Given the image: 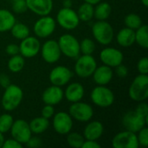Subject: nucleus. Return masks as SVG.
<instances>
[{
	"mask_svg": "<svg viewBox=\"0 0 148 148\" xmlns=\"http://www.w3.org/2000/svg\"><path fill=\"white\" fill-rule=\"evenodd\" d=\"M72 0H63L62 2V6L64 8H72Z\"/></svg>",
	"mask_w": 148,
	"mask_h": 148,
	"instance_id": "nucleus-46",
	"label": "nucleus"
},
{
	"mask_svg": "<svg viewBox=\"0 0 148 148\" xmlns=\"http://www.w3.org/2000/svg\"><path fill=\"white\" fill-rule=\"evenodd\" d=\"M135 42L143 48H148V26L146 24H142L140 28L135 30Z\"/></svg>",
	"mask_w": 148,
	"mask_h": 148,
	"instance_id": "nucleus-28",
	"label": "nucleus"
},
{
	"mask_svg": "<svg viewBox=\"0 0 148 148\" xmlns=\"http://www.w3.org/2000/svg\"><path fill=\"white\" fill-rule=\"evenodd\" d=\"M3 142H4V137H3V134H2V133H0V148L2 147V146H3Z\"/></svg>",
	"mask_w": 148,
	"mask_h": 148,
	"instance_id": "nucleus-48",
	"label": "nucleus"
},
{
	"mask_svg": "<svg viewBox=\"0 0 148 148\" xmlns=\"http://www.w3.org/2000/svg\"><path fill=\"white\" fill-rule=\"evenodd\" d=\"M104 132V127L101 122L98 121H90L84 128L83 137L85 140H99Z\"/></svg>",
	"mask_w": 148,
	"mask_h": 148,
	"instance_id": "nucleus-21",
	"label": "nucleus"
},
{
	"mask_svg": "<svg viewBox=\"0 0 148 148\" xmlns=\"http://www.w3.org/2000/svg\"><path fill=\"white\" fill-rule=\"evenodd\" d=\"M15 23L16 17L11 11L0 9V33L10 31Z\"/></svg>",
	"mask_w": 148,
	"mask_h": 148,
	"instance_id": "nucleus-24",
	"label": "nucleus"
},
{
	"mask_svg": "<svg viewBox=\"0 0 148 148\" xmlns=\"http://www.w3.org/2000/svg\"><path fill=\"white\" fill-rule=\"evenodd\" d=\"M10 84V77L5 75V74H1L0 75V86L3 88H7Z\"/></svg>",
	"mask_w": 148,
	"mask_h": 148,
	"instance_id": "nucleus-45",
	"label": "nucleus"
},
{
	"mask_svg": "<svg viewBox=\"0 0 148 148\" xmlns=\"http://www.w3.org/2000/svg\"><path fill=\"white\" fill-rule=\"evenodd\" d=\"M92 75L96 84L105 86L112 81L114 72L112 68L107 65H102L100 67H96Z\"/></svg>",
	"mask_w": 148,
	"mask_h": 148,
	"instance_id": "nucleus-20",
	"label": "nucleus"
},
{
	"mask_svg": "<svg viewBox=\"0 0 148 148\" xmlns=\"http://www.w3.org/2000/svg\"><path fill=\"white\" fill-rule=\"evenodd\" d=\"M12 10L18 14L25 12L28 10L26 0H12Z\"/></svg>",
	"mask_w": 148,
	"mask_h": 148,
	"instance_id": "nucleus-36",
	"label": "nucleus"
},
{
	"mask_svg": "<svg viewBox=\"0 0 148 148\" xmlns=\"http://www.w3.org/2000/svg\"><path fill=\"white\" fill-rule=\"evenodd\" d=\"M62 54L69 58H77L80 55V42L71 34H63L58 40Z\"/></svg>",
	"mask_w": 148,
	"mask_h": 148,
	"instance_id": "nucleus-5",
	"label": "nucleus"
},
{
	"mask_svg": "<svg viewBox=\"0 0 148 148\" xmlns=\"http://www.w3.org/2000/svg\"><path fill=\"white\" fill-rule=\"evenodd\" d=\"M13 117L9 114H3L0 115V133L5 134L9 132L13 124Z\"/></svg>",
	"mask_w": 148,
	"mask_h": 148,
	"instance_id": "nucleus-33",
	"label": "nucleus"
},
{
	"mask_svg": "<svg viewBox=\"0 0 148 148\" xmlns=\"http://www.w3.org/2000/svg\"><path fill=\"white\" fill-rule=\"evenodd\" d=\"M135 112L138 113L140 116H142L144 119L148 121V107L146 102L141 101L136 108Z\"/></svg>",
	"mask_w": 148,
	"mask_h": 148,
	"instance_id": "nucleus-38",
	"label": "nucleus"
},
{
	"mask_svg": "<svg viewBox=\"0 0 148 148\" xmlns=\"http://www.w3.org/2000/svg\"><path fill=\"white\" fill-rule=\"evenodd\" d=\"M92 34L95 39L101 45H108L114 39V29L106 20H98L92 27Z\"/></svg>",
	"mask_w": 148,
	"mask_h": 148,
	"instance_id": "nucleus-3",
	"label": "nucleus"
},
{
	"mask_svg": "<svg viewBox=\"0 0 148 148\" xmlns=\"http://www.w3.org/2000/svg\"><path fill=\"white\" fill-rule=\"evenodd\" d=\"M101 1V0H84V2L88 3H91V4H93V5L97 4V3H100Z\"/></svg>",
	"mask_w": 148,
	"mask_h": 148,
	"instance_id": "nucleus-47",
	"label": "nucleus"
},
{
	"mask_svg": "<svg viewBox=\"0 0 148 148\" xmlns=\"http://www.w3.org/2000/svg\"><path fill=\"white\" fill-rule=\"evenodd\" d=\"M148 121L140 116L135 110L129 111L126 113L122 118V125L127 131H131L133 133L139 132L141 128L146 127Z\"/></svg>",
	"mask_w": 148,
	"mask_h": 148,
	"instance_id": "nucleus-13",
	"label": "nucleus"
},
{
	"mask_svg": "<svg viewBox=\"0 0 148 148\" xmlns=\"http://www.w3.org/2000/svg\"><path fill=\"white\" fill-rule=\"evenodd\" d=\"M90 98L95 105L101 108H109L114 101V95L113 91L103 85L95 87L90 94Z\"/></svg>",
	"mask_w": 148,
	"mask_h": 148,
	"instance_id": "nucleus-4",
	"label": "nucleus"
},
{
	"mask_svg": "<svg viewBox=\"0 0 148 148\" xmlns=\"http://www.w3.org/2000/svg\"><path fill=\"white\" fill-rule=\"evenodd\" d=\"M124 23L126 27L132 29L134 30H136L138 28H140L142 25V20L140 16L138 14L135 13H130L125 16Z\"/></svg>",
	"mask_w": 148,
	"mask_h": 148,
	"instance_id": "nucleus-31",
	"label": "nucleus"
},
{
	"mask_svg": "<svg viewBox=\"0 0 148 148\" xmlns=\"http://www.w3.org/2000/svg\"><path fill=\"white\" fill-rule=\"evenodd\" d=\"M56 21L62 28L68 30L75 29L80 23L78 15L72 8L62 7L57 13Z\"/></svg>",
	"mask_w": 148,
	"mask_h": 148,
	"instance_id": "nucleus-8",
	"label": "nucleus"
},
{
	"mask_svg": "<svg viewBox=\"0 0 148 148\" xmlns=\"http://www.w3.org/2000/svg\"><path fill=\"white\" fill-rule=\"evenodd\" d=\"M31 133L36 134H40L44 133L49 127V121L42 116L36 117L30 121L29 123Z\"/></svg>",
	"mask_w": 148,
	"mask_h": 148,
	"instance_id": "nucleus-25",
	"label": "nucleus"
},
{
	"mask_svg": "<svg viewBox=\"0 0 148 148\" xmlns=\"http://www.w3.org/2000/svg\"><path fill=\"white\" fill-rule=\"evenodd\" d=\"M11 35L13 37L18 40H23L29 36V27L22 23H15L10 29Z\"/></svg>",
	"mask_w": 148,
	"mask_h": 148,
	"instance_id": "nucleus-27",
	"label": "nucleus"
},
{
	"mask_svg": "<svg viewBox=\"0 0 148 148\" xmlns=\"http://www.w3.org/2000/svg\"><path fill=\"white\" fill-rule=\"evenodd\" d=\"M4 93L2 97V107L5 111L10 112L18 108L23 98L22 88L15 84H10L4 88Z\"/></svg>",
	"mask_w": 148,
	"mask_h": 148,
	"instance_id": "nucleus-1",
	"label": "nucleus"
},
{
	"mask_svg": "<svg viewBox=\"0 0 148 148\" xmlns=\"http://www.w3.org/2000/svg\"><path fill=\"white\" fill-rule=\"evenodd\" d=\"M112 12L111 5L107 2H100L94 8V16L97 20H107Z\"/></svg>",
	"mask_w": 148,
	"mask_h": 148,
	"instance_id": "nucleus-26",
	"label": "nucleus"
},
{
	"mask_svg": "<svg viewBox=\"0 0 148 148\" xmlns=\"http://www.w3.org/2000/svg\"><path fill=\"white\" fill-rule=\"evenodd\" d=\"M23 144H21L20 142H18L17 140H16L15 139H9L4 140L2 147L3 148H21L23 147Z\"/></svg>",
	"mask_w": 148,
	"mask_h": 148,
	"instance_id": "nucleus-40",
	"label": "nucleus"
},
{
	"mask_svg": "<svg viewBox=\"0 0 148 148\" xmlns=\"http://www.w3.org/2000/svg\"><path fill=\"white\" fill-rule=\"evenodd\" d=\"M5 51H6V54L10 56L14 55H17L19 54V46L15 43H10L6 46Z\"/></svg>",
	"mask_w": 148,
	"mask_h": 148,
	"instance_id": "nucleus-42",
	"label": "nucleus"
},
{
	"mask_svg": "<svg viewBox=\"0 0 148 148\" xmlns=\"http://www.w3.org/2000/svg\"><path fill=\"white\" fill-rule=\"evenodd\" d=\"M96 67V60L92 55H82L77 57L75 64V72L79 77L87 78L93 75Z\"/></svg>",
	"mask_w": 148,
	"mask_h": 148,
	"instance_id": "nucleus-6",
	"label": "nucleus"
},
{
	"mask_svg": "<svg viewBox=\"0 0 148 148\" xmlns=\"http://www.w3.org/2000/svg\"><path fill=\"white\" fill-rule=\"evenodd\" d=\"M64 95L67 101L71 103L80 101L84 96V88L79 82H73L67 87Z\"/></svg>",
	"mask_w": 148,
	"mask_h": 148,
	"instance_id": "nucleus-22",
	"label": "nucleus"
},
{
	"mask_svg": "<svg viewBox=\"0 0 148 148\" xmlns=\"http://www.w3.org/2000/svg\"><path fill=\"white\" fill-rule=\"evenodd\" d=\"M112 147L114 148H138L137 135L131 131H122L115 134L112 140Z\"/></svg>",
	"mask_w": 148,
	"mask_h": 148,
	"instance_id": "nucleus-10",
	"label": "nucleus"
},
{
	"mask_svg": "<svg viewBox=\"0 0 148 148\" xmlns=\"http://www.w3.org/2000/svg\"><path fill=\"white\" fill-rule=\"evenodd\" d=\"M56 23L55 19L49 15L42 16L34 24L33 30L35 35L39 38H46L50 36L56 29Z\"/></svg>",
	"mask_w": 148,
	"mask_h": 148,
	"instance_id": "nucleus-9",
	"label": "nucleus"
},
{
	"mask_svg": "<svg viewBox=\"0 0 148 148\" xmlns=\"http://www.w3.org/2000/svg\"><path fill=\"white\" fill-rule=\"evenodd\" d=\"M137 69L140 74L147 75L148 74V59L147 56L142 57L139 60L137 64Z\"/></svg>",
	"mask_w": 148,
	"mask_h": 148,
	"instance_id": "nucleus-37",
	"label": "nucleus"
},
{
	"mask_svg": "<svg viewBox=\"0 0 148 148\" xmlns=\"http://www.w3.org/2000/svg\"><path fill=\"white\" fill-rule=\"evenodd\" d=\"M41 49L40 41L35 36H27L21 40L19 45V53L24 58H32L36 56Z\"/></svg>",
	"mask_w": 148,
	"mask_h": 148,
	"instance_id": "nucleus-16",
	"label": "nucleus"
},
{
	"mask_svg": "<svg viewBox=\"0 0 148 148\" xmlns=\"http://www.w3.org/2000/svg\"><path fill=\"white\" fill-rule=\"evenodd\" d=\"M116 41L121 47H131L135 42V30L127 27L121 29L116 36Z\"/></svg>",
	"mask_w": 148,
	"mask_h": 148,
	"instance_id": "nucleus-23",
	"label": "nucleus"
},
{
	"mask_svg": "<svg viewBox=\"0 0 148 148\" xmlns=\"http://www.w3.org/2000/svg\"><path fill=\"white\" fill-rule=\"evenodd\" d=\"M41 114L42 117L46 118V119H50L51 117H53V115L55 114V109L54 107L52 105H48L46 104L41 111Z\"/></svg>",
	"mask_w": 148,
	"mask_h": 148,
	"instance_id": "nucleus-39",
	"label": "nucleus"
},
{
	"mask_svg": "<svg viewBox=\"0 0 148 148\" xmlns=\"http://www.w3.org/2000/svg\"><path fill=\"white\" fill-rule=\"evenodd\" d=\"M69 114L72 119L79 122H88L93 118L94 110L89 104L82 102L80 101L72 103V105L69 107Z\"/></svg>",
	"mask_w": 148,
	"mask_h": 148,
	"instance_id": "nucleus-7",
	"label": "nucleus"
},
{
	"mask_svg": "<svg viewBox=\"0 0 148 148\" xmlns=\"http://www.w3.org/2000/svg\"><path fill=\"white\" fill-rule=\"evenodd\" d=\"M115 73L120 78H124L128 75V69L125 65L121 63L117 67H115Z\"/></svg>",
	"mask_w": 148,
	"mask_h": 148,
	"instance_id": "nucleus-43",
	"label": "nucleus"
},
{
	"mask_svg": "<svg viewBox=\"0 0 148 148\" xmlns=\"http://www.w3.org/2000/svg\"><path fill=\"white\" fill-rule=\"evenodd\" d=\"M25 145L29 148H37L42 146V140L41 139L37 137H30L29 140L25 143Z\"/></svg>",
	"mask_w": 148,
	"mask_h": 148,
	"instance_id": "nucleus-41",
	"label": "nucleus"
},
{
	"mask_svg": "<svg viewBox=\"0 0 148 148\" xmlns=\"http://www.w3.org/2000/svg\"><path fill=\"white\" fill-rule=\"evenodd\" d=\"M129 97L137 102H141L148 98L147 75L140 74L132 82L129 88Z\"/></svg>",
	"mask_w": 148,
	"mask_h": 148,
	"instance_id": "nucleus-2",
	"label": "nucleus"
},
{
	"mask_svg": "<svg viewBox=\"0 0 148 148\" xmlns=\"http://www.w3.org/2000/svg\"><path fill=\"white\" fill-rule=\"evenodd\" d=\"M10 134L13 139L20 142L21 144H25L29 139L31 137V131L29 123L22 119H18L13 121L10 128Z\"/></svg>",
	"mask_w": 148,
	"mask_h": 148,
	"instance_id": "nucleus-11",
	"label": "nucleus"
},
{
	"mask_svg": "<svg viewBox=\"0 0 148 148\" xmlns=\"http://www.w3.org/2000/svg\"><path fill=\"white\" fill-rule=\"evenodd\" d=\"M52 125L57 134L62 135L68 134L73 127V119L69 113L61 111L53 115Z\"/></svg>",
	"mask_w": 148,
	"mask_h": 148,
	"instance_id": "nucleus-12",
	"label": "nucleus"
},
{
	"mask_svg": "<svg viewBox=\"0 0 148 148\" xmlns=\"http://www.w3.org/2000/svg\"><path fill=\"white\" fill-rule=\"evenodd\" d=\"M141 1V3H142V4L145 6V7H147L148 6V0H140Z\"/></svg>",
	"mask_w": 148,
	"mask_h": 148,
	"instance_id": "nucleus-49",
	"label": "nucleus"
},
{
	"mask_svg": "<svg viewBox=\"0 0 148 148\" xmlns=\"http://www.w3.org/2000/svg\"><path fill=\"white\" fill-rule=\"evenodd\" d=\"M82 148H101V145L96 140H85Z\"/></svg>",
	"mask_w": 148,
	"mask_h": 148,
	"instance_id": "nucleus-44",
	"label": "nucleus"
},
{
	"mask_svg": "<svg viewBox=\"0 0 148 148\" xmlns=\"http://www.w3.org/2000/svg\"><path fill=\"white\" fill-rule=\"evenodd\" d=\"M84 137L76 132H69L67 136V142L69 147L74 148H82L84 142Z\"/></svg>",
	"mask_w": 148,
	"mask_h": 148,
	"instance_id": "nucleus-32",
	"label": "nucleus"
},
{
	"mask_svg": "<svg viewBox=\"0 0 148 148\" xmlns=\"http://www.w3.org/2000/svg\"><path fill=\"white\" fill-rule=\"evenodd\" d=\"M72 77L71 70L64 66H56L49 73V81L52 85L62 87L66 85Z\"/></svg>",
	"mask_w": 148,
	"mask_h": 148,
	"instance_id": "nucleus-17",
	"label": "nucleus"
},
{
	"mask_svg": "<svg viewBox=\"0 0 148 148\" xmlns=\"http://www.w3.org/2000/svg\"><path fill=\"white\" fill-rule=\"evenodd\" d=\"M42 59L48 63L56 62L62 55L58 42L55 40L46 41L40 49Z\"/></svg>",
	"mask_w": 148,
	"mask_h": 148,
	"instance_id": "nucleus-15",
	"label": "nucleus"
},
{
	"mask_svg": "<svg viewBox=\"0 0 148 148\" xmlns=\"http://www.w3.org/2000/svg\"><path fill=\"white\" fill-rule=\"evenodd\" d=\"M25 64L24 57L19 54L11 56V57L8 61V69L12 73H18L20 72Z\"/></svg>",
	"mask_w": 148,
	"mask_h": 148,
	"instance_id": "nucleus-30",
	"label": "nucleus"
},
{
	"mask_svg": "<svg viewBox=\"0 0 148 148\" xmlns=\"http://www.w3.org/2000/svg\"><path fill=\"white\" fill-rule=\"evenodd\" d=\"M95 50V44L93 40L85 38L80 42V52L82 55H92Z\"/></svg>",
	"mask_w": 148,
	"mask_h": 148,
	"instance_id": "nucleus-34",
	"label": "nucleus"
},
{
	"mask_svg": "<svg viewBox=\"0 0 148 148\" xmlns=\"http://www.w3.org/2000/svg\"><path fill=\"white\" fill-rule=\"evenodd\" d=\"M100 59L104 65H107L110 68H115L122 63L124 56L120 49L112 47H107L101 51Z\"/></svg>",
	"mask_w": 148,
	"mask_h": 148,
	"instance_id": "nucleus-14",
	"label": "nucleus"
},
{
	"mask_svg": "<svg viewBox=\"0 0 148 148\" xmlns=\"http://www.w3.org/2000/svg\"><path fill=\"white\" fill-rule=\"evenodd\" d=\"M138 134L137 135V140H138V143L139 146L147 147L148 146V129L147 127H144L143 128H141L139 132H137Z\"/></svg>",
	"mask_w": 148,
	"mask_h": 148,
	"instance_id": "nucleus-35",
	"label": "nucleus"
},
{
	"mask_svg": "<svg viewBox=\"0 0 148 148\" xmlns=\"http://www.w3.org/2000/svg\"><path fill=\"white\" fill-rule=\"evenodd\" d=\"M64 97V92L62 89V87L52 85L49 88H47L42 95V100L45 104L55 106L58 103H60Z\"/></svg>",
	"mask_w": 148,
	"mask_h": 148,
	"instance_id": "nucleus-19",
	"label": "nucleus"
},
{
	"mask_svg": "<svg viewBox=\"0 0 148 148\" xmlns=\"http://www.w3.org/2000/svg\"><path fill=\"white\" fill-rule=\"evenodd\" d=\"M80 21L88 22L94 17V6L91 3L84 2L76 12Z\"/></svg>",
	"mask_w": 148,
	"mask_h": 148,
	"instance_id": "nucleus-29",
	"label": "nucleus"
},
{
	"mask_svg": "<svg viewBox=\"0 0 148 148\" xmlns=\"http://www.w3.org/2000/svg\"><path fill=\"white\" fill-rule=\"evenodd\" d=\"M28 10L38 16H47L53 10V0H26Z\"/></svg>",
	"mask_w": 148,
	"mask_h": 148,
	"instance_id": "nucleus-18",
	"label": "nucleus"
}]
</instances>
